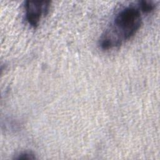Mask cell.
I'll list each match as a JSON object with an SVG mask.
<instances>
[{"label":"cell","mask_w":160,"mask_h":160,"mask_svg":"<svg viewBox=\"0 0 160 160\" xmlns=\"http://www.w3.org/2000/svg\"><path fill=\"white\" fill-rule=\"evenodd\" d=\"M141 11L138 7L129 6L121 9L112 22L102 34L99 44L102 49H109L119 46L130 39L142 24Z\"/></svg>","instance_id":"cell-1"},{"label":"cell","mask_w":160,"mask_h":160,"mask_svg":"<svg viewBox=\"0 0 160 160\" xmlns=\"http://www.w3.org/2000/svg\"><path fill=\"white\" fill-rule=\"evenodd\" d=\"M51 2L47 1H27L24 4L26 19L32 27L38 26L41 19L48 11Z\"/></svg>","instance_id":"cell-2"},{"label":"cell","mask_w":160,"mask_h":160,"mask_svg":"<svg viewBox=\"0 0 160 160\" xmlns=\"http://www.w3.org/2000/svg\"><path fill=\"white\" fill-rule=\"evenodd\" d=\"M154 5L149 1H141L138 2V8H139L140 11L143 12L149 13L154 9Z\"/></svg>","instance_id":"cell-3"},{"label":"cell","mask_w":160,"mask_h":160,"mask_svg":"<svg viewBox=\"0 0 160 160\" xmlns=\"http://www.w3.org/2000/svg\"><path fill=\"white\" fill-rule=\"evenodd\" d=\"M35 158L36 157L34 156V154L29 152H22L16 158L17 159H33Z\"/></svg>","instance_id":"cell-4"}]
</instances>
